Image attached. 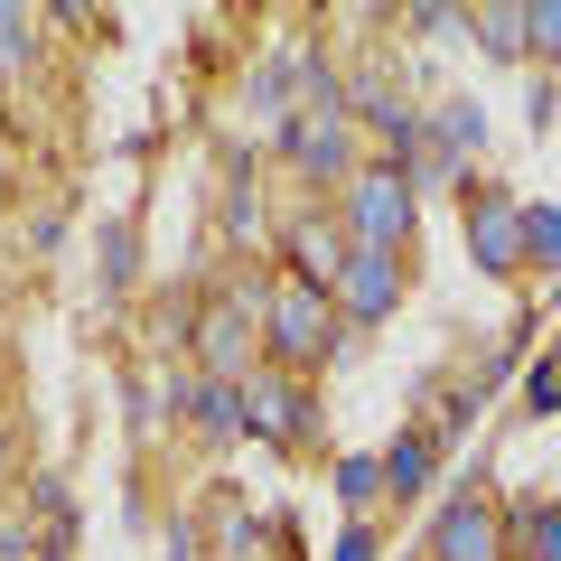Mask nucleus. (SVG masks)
I'll use <instances>...</instances> for the list:
<instances>
[{
    "label": "nucleus",
    "mask_w": 561,
    "mask_h": 561,
    "mask_svg": "<svg viewBox=\"0 0 561 561\" xmlns=\"http://www.w3.org/2000/svg\"><path fill=\"white\" fill-rule=\"evenodd\" d=\"M262 337H272V365L280 375H309V365L337 346V290H319V280H280L272 290V319H262Z\"/></svg>",
    "instance_id": "f257e3e1"
},
{
    "label": "nucleus",
    "mask_w": 561,
    "mask_h": 561,
    "mask_svg": "<svg viewBox=\"0 0 561 561\" xmlns=\"http://www.w3.org/2000/svg\"><path fill=\"white\" fill-rule=\"evenodd\" d=\"M280 160H300L309 179L356 187V131H346V94H319L300 113H280Z\"/></svg>",
    "instance_id": "f03ea898"
},
{
    "label": "nucleus",
    "mask_w": 561,
    "mask_h": 561,
    "mask_svg": "<svg viewBox=\"0 0 561 561\" xmlns=\"http://www.w3.org/2000/svg\"><path fill=\"white\" fill-rule=\"evenodd\" d=\"M412 234V169H356V187H346V243L356 253H393V243Z\"/></svg>",
    "instance_id": "7ed1b4c3"
},
{
    "label": "nucleus",
    "mask_w": 561,
    "mask_h": 561,
    "mask_svg": "<svg viewBox=\"0 0 561 561\" xmlns=\"http://www.w3.org/2000/svg\"><path fill=\"white\" fill-rule=\"evenodd\" d=\"M253 328H262L253 290H216V300L197 309V375L206 383H253L243 375V365H253Z\"/></svg>",
    "instance_id": "20e7f679"
},
{
    "label": "nucleus",
    "mask_w": 561,
    "mask_h": 561,
    "mask_svg": "<svg viewBox=\"0 0 561 561\" xmlns=\"http://www.w3.org/2000/svg\"><path fill=\"white\" fill-rule=\"evenodd\" d=\"M431 561H505V505H486L478 486H459L431 515Z\"/></svg>",
    "instance_id": "39448f33"
},
{
    "label": "nucleus",
    "mask_w": 561,
    "mask_h": 561,
    "mask_svg": "<svg viewBox=\"0 0 561 561\" xmlns=\"http://www.w3.org/2000/svg\"><path fill=\"white\" fill-rule=\"evenodd\" d=\"M478 150H486V103L459 94V103H440V113H431V160H421L412 179H459Z\"/></svg>",
    "instance_id": "423d86ee"
},
{
    "label": "nucleus",
    "mask_w": 561,
    "mask_h": 561,
    "mask_svg": "<svg viewBox=\"0 0 561 561\" xmlns=\"http://www.w3.org/2000/svg\"><path fill=\"white\" fill-rule=\"evenodd\" d=\"M393 300H402V262L393 253H346V272H337V309L356 328H375V319H393Z\"/></svg>",
    "instance_id": "0eeeda50"
},
{
    "label": "nucleus",
    "mask_w": 561,
    "mask_h": 561,
    "mask_svg": "<svg viewBox=\"0 0 561 561\" xmlns=\"http://www.w3.org/2000/svg\"><path fill=\"white\" fill-rule=\"evenodd\" d=\"M243 412H253L262 440H309V431H319V412H309V393L290 375H253L243 383Z\"/></svg>",
    "instance_id": "6e6552de"
},
{
    "label": "nucleus",
    "mask_w": 561,
    "mask_h": 561,
    "mask_svg": "<svg viewBox=\"0 0 561 561\" xmlns=\"http://www.w3.org/2000/svg\"><path fill=\"white\" fill-rule=\"evenodd\" d=\"M468 243H478L486 272L534 262V243H524V206H515V197H478V206H468Z\"/></svg>",
    "instance_id": "1a4fd4ad"
},
{
    "label": "nucleus",
    "mask_w": 561,
    "mask_h": 561,
    "mask_svg": "<svg viewBox=\"0 0 561 561\" xmlns=\"http://www.w3.org/2000/svg\"><path fill=\"white\" fill-rule=\"evenodd\" d=\"M346 225H328V216H300L290 225V262H300V280H319V290H337V272H346Z\"/></svg>",
    "instance_id": "9d476101"
},
{
    "label": "nucleus",
    "mask_w": 561,
    "mask_h": 561,
    "mask_svg": "<svg viewBox=\"0 0 561 561\" xmlns=\"http://www.w3.org/2000/svg\"><path fill=\"white\" fill-rule=\"evenodd\" d=\"M505 542H524V561H561V505L552 496H515L505 505Z\"/></svg>",
    "instance_id": "9b49d317"
},
{
    "label": "nucleus",
    "mask_w": 561,
    "mask_h": 561,
    "mask_svg": "<svg viewBox=\"0 0 561 561\" xmlns=\"http://www.w3.org/2000/svg\"><path fill=\"white\" fill-rule=\"evenodd\" d=\"M431 478H440V440H431V431H393V449H383V486H393V496H421Z\"/></svg>",
    "instance_id": "f8f14e48"
},
{
    "label": "nucleus",
    "mask_w": 561,
    "mask_h": 561,
    "mask_svg": "<svg viewBox=\"0 0 561 561\" xmlns=\"http://www.w3.org/2000/svg\"><path fill=\"white\" fill-rule=\"evenodd\" d=\"M187 421H197L206 440H243V431H253V412H243V383H206V375H197V393H187Z\"/></svg>",
    "instance_id": "ddd939ff"
},
{
    "label": "nucleus",
    "mask_w": 561,
    "mask_h": 561,
    "mask_svg": "<svg viewBox=\"0 0 561 561\" xmlns=\"http://www.w3.org/2000/svg\"><path fill=\"white\" fill-rule=\"evenodd\" d=\"M478 47L486 57H534V10H478Z\"/></svg>",
    "instance_id": "4468645a"
},
{
    "label": "nucleus",
    "mask_w": 561,
    "mask_h": 561,
    "mask_svg": "<svg viewBox=\"0 0 561 561\" xmlns=\"http://www.w3.org/2000/svg\"><path fill=\"white\" fill-rule=\"evenodd\" d=\"M206 505H216V561H253L262 524L243 515V496H206Z\"/></svg>",
    "instance_id": "2eb2a0df"
},
{
    "label": "nucleus",
    "mask_w": 561,
    "mask_h": 561,
    "mask_svg": "<svg viewBox=\"0 0 561 561\" xmlns=\"http://www.w3.org/2000/svg\"><path fill=\"white\" fill-rule=\"evenodd\" d=\"M524 243L534 262H561V206H524Z\"/></svg>",
    "instance_id": "dca6fc26"
},
{
    "label": "nucleus",
    "mask_w": 561,
    "mask_h": 561,
    "mask_svg": "<svg viewBox=\"0 0 561 561\" xmlns=\"http://www.w3.org/2000/svg\"><path fill=\"white\" fill-rule=\"evenodd\" d=\"M337 496H346V505H375V496H383V459H346V468H337Z\"/></svg>",
    "instance_id": "f3484780"
},
{
    "label": "nucleus",
    "mask_w": 561,
    "mask_h": 561,
    "mask_svg": "<svg viewBox=\"0 0 561 561\" xmlns=\"http://www.w3.org/2000/svg\"><path fill=\"white\" fill-rule=\"evenodd\" d=\"M131 280V225H103V290Z\"/></svg>",
    "instance_id": "a211bd4d"
},
{
    "label": "nucleus",
    "mask_w": 561,
    "mask_h": 561,
    "mask_svg": "<svg viewBox=\"0 0 561 561\" xmlns=\"http://www.w3.org/2000/svg\"><path fill=\"white\" fill-rule=\"evenodd\" d=\"M262 225V197H253V179H234L225 187V234H253Z\"/></svg>",
    "instance_id": "6ab92c4d"
},
{
    "label": "nucleus",
    "mask_w": 561,
    "mask_h": 561,
    "mask_svg": "<svg viewBox=\"0 0 561 561\" xmlns=\"http://www.w3.org/2000/svg\"><path fill=\"white\" fill-rule=\"evenodd\" d=\"M534 57H561V0H534Z\"/></svg>",
    "instance_id": "aec40b11"
},
{
    "label": "nucleus",
    "mask_w": 561,
    "mask_h": 561,
    "mask_svg": "<svg viewBox=\"0 0 561 561\" xmlns=\"http://www.w3.org/2000/svg\"><path fill=\"white\" fill-rule=\"evenodd\" d=\"M524 402H534V412H561V365H542V375H524Z\"/></svg>",
    "instance_id": "412c9836"
},
{
    "label": "nucleus",
    "mask_w": 561,
    "mask_h": 561,
    "mask_svg": "<svg viewBox=\"0 0 561 561\" xmlns=\"http://www.w3.org/2000/svg\"><path fill=\"white\" fill-rule=\"evenodd\" d=\"M337 561H375V534H365V524H346V534H337Z\"/></svg>",
    "instance_id": "4be33fe9"
},
{
    "label": "nucleus",
    "mask_w": 561,
    "mask_h": 561,
    "mask_svg": "<svg viewBox=\"0 0 561 561\" xmlns=\"http://www.w3.org/2000/svg\"><path fill=\"white\" fill-rule=\"evenodd\" d=\"M0 47H28V10H10V0H0Z\"/></svg>",
    "instance_id": "5701e85b"
},
{
    "label": "nucleus",
    "mask_w": 561,
    "mask_h": 561,
    "mask_svg": "<svg viewBox=\"0 0 561 561\" xmlns=\"http://www.w3.org/2000/svg\"><path fill=\"white\" fill-rule=\"evenodd\" d=\"M0 468H10V431H0Z\"/></svg>",
    "instance_id": "b1692460"
}]
</instances>
